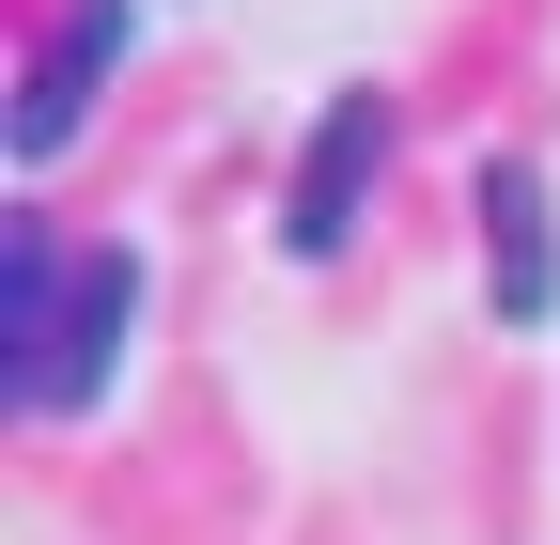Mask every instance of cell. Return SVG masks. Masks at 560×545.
Instances as JSON below:
<instances>
[{
  "instance_id": "6da1fadb",
  "label": "cell",
  "mask_w": 560,
  "mask_h": 545,
  "mask_svg": "<svg viewBox=\"0 0 560 545\" xmlns=\"http://www.w3.org/2000/svg\"><path fill=\"white\" fill-rule=\"evenodd\" d=\"M140 250H47L16 219V281H0V344H16V405L32 421H94L125 344H140Z\"/></svg>"
},
{
  "instance_id": "7a4b0ae2",
  "label": "cell",
  "mask_w": 560,
  "mask_h": 545,
  "mask_svg": "<svg viewBox=\"0 0 560 545\" xmlns=\"http://www.w3.org/2000/svg\"><path fill=\"white\" fill-rule=\"evenodd\" d=\"M374 172H389V109H374V94H327V109H312V141H296V172H280V250L327 265L342 234H359Z\"/></svg>"
},
{
  "instance_id": "3957f363",
  "label": "cell",
  "mask_w": 560,
  "mask_h": 545,
  "mask_svg": "<svg viewBox=\"0 0 560 545\" xmlns=\"http://www.w3.org/2000/svg\"><path fill=\"white\" fill-rule=\"evenodd\" d=\"M125 47H140V0H79V16L47 32L32 94H16V156H32V172H47V156L94 125V94H109V62H125Z\"/></svg>"
},
{
  "instance_id": "277c9868",
  "label": "cell",
  "mask_w": 560,
  "mask_h": 545,
  "mask_svg": "<svg viewBox=\"0 0 560 545\" xmlns=\"http://www.w3.org/2000/svg\"><path fill=\"white\" fill-rule=\"evenodd\" d=\"M482 297H499V327L560 312V202L529 156H482Z\"/></svg>"
}]
</instances>
